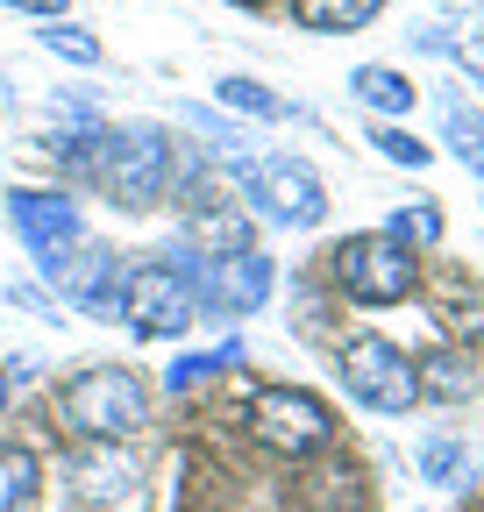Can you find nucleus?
<instances>
[{"mask_svg": "<svg viewBox=\"0 0 484 512\" xmlns=\"http://www.w3.org/2000/svg\"><path fill=\"white\" fill-rule=\"evenodd\" d=\"M235 356H242V342H221V349H207V356H186V363H171V370H164V384H171V392H186V384H200V377L228 370Z\"/></svg>", "mask_w": 484, "mask_h": 512, "instance_id": "a211bd4d", "label": "nucleus"}, {"mask_svg": "<svg viewBox=\"0 0 484 512\" xmlns=\"http://www.w3.org/2000/svg\"><path fill=\"white\" fill-rule=\"evenodd\" d=\"M193 242H200L207 256H235V249H250V221H242L235 207H207V214L193 221Z\"/></svg>", "mask_w": 484, "mask_h": 512, "instance_id": "4468645a", "label": "nucleus"}, {"mask_svg": "<svg viewBox=\"0 0 484 512\" xmlns=\"http://www.w3.org/2000/svg\"><path fill=\"white\" fill-rule=\"evenodd\" d=\"M449 150H456V164H470V171L484 178V114L449 107Z\"/></svg>", "mask_w": 484, "mask_h": 512, "instance_id": "f3484780", "label": "nucleus"}, {"mask_svg": "<svg viewBox=\"0 0 484 512\" xmlns=\"http://www.w3.org/2000/svg\"><path fill=\"white\" fill-rule=\"evenodd\" d=\"M0 413H8V370H0Z\"/></svg>", "mask_w": 484, "mask_h": 512, "instance_id": "393cba45", "label": "nucleus"}, {"mask_svg": "<svg viewBox=\"0 0 484 512\" xmlns=\"http://www.w3.org/2000/svg\"><path fill=\"white\" fill-rule=\"evenodd\" d=\"M342 377H349V392L363 406H378V413H406L420 399V377H413L406 349H392L385 335H349L342 342Z\"/></svg>", "mask_w": 484, "mask_h": 512, "instance_id": "423d86ee", "label": "nucleus"}, {"mask_svg": "<svg viewBox=\"0 0 484 512\" xmlns=\"http://www.w3.org/2000/svg\"><path fill=\"white\" fill-rule=\"evenodd\" d=\"M378 8H385V0H292V15L307 22V29H328V36L378 22Z\"/></svg>", "mask_w": 484, "mask_h": 512, "instance_id": "9b49d317", "label": "nucleus"}, {"mask_svg": "<svg viewBox=\"0 0 484 512\" xmlns=\"http://www.w3.org/2000/svg\"><path fill=\"white\" fill-rule=\"evenodd\" d=\"M72 491L79 498H121V491H136V463L121 456V441H86L79 456L65 463Z\"/></svg>", "mask_w": 484, "mask_h": 512, "instance_id": "1a4fd4ad", "label": "nucleus"}, {"mask_svg": "<svg viewBox=\"0 0 484 512\" xmlns=\"http://www.w3.org/2000/svg\"><path fill=\"white\" fill-rule=\"evenodd\" d=\"M93 178L114 192V207H150L164 178H171V150L157 128H129V136H100V164Z\"/></svg>", "mask_w": 484, "mask_h": 512, "instance_id": "7ed1b4c3", "label": "nucleus"}, {"mask_svg": "<svg viewBox=\"0 0 484 512\" xmlns=\"http://www.w3.org/2000/svg\"><path fill=\"white\" fill-rule=\"evenodd\" d=\"M15 221H22V235L50 256V264H57L65 242L79 235V214H72L65 200H50V192H15Z\"/></svg>", "mask_w": 484, "mask_h": 512, "instance_id": "9d476101", "label": "nucleus"}, {"mask_svg": "<svg viewBox=\"0 0 484 512\" xmlns=\"http://www.w3.org/2000/svg\"><path fill=\"white\" fill-rule=\"evenodd\" d=\"M36 484H43V470H36L29 448H0V512H29Z\"/></svg>", "mask_w": 484, "mask_h": 512, "instance_id": "ddd939ff", "label": "nucleus"}, {"mask_svg": "<svg viewBox=\"0 0 484 512\" xmlns=\"http://www.w3.org/2000/svg\"><path fill=\"white\" fill-rule=\"evenodd\" d=\"M235 8H257V0H235Z\"/></svg>", "mask_w": 484, "mask_h": 512, "instance_id": "a878e982", "label": "nucleus"}, {"mask_svg": "<svg viewBox=\"0 0 484 512\" xmlns=\"http://www.w3.org/2000/svg\"><path fill=\"white\" fill-rule=\"evenodd\" d=\"M371 143H378V150H385L392 164H406V171H420V164H428V143H413V136H406V128H378V136H371Z\"/></svg>", "mask_w": 484, "mask_h": 512, "instance_id": "412c9836", "label": "nucleus"}, {"mask_svg": "<svg viewBox=\"0 0 484 512\" xmlns=\"http://www.w3.org/2000/svg\"><path fill=\"white\" fill-rule=\"evenodd\" d=\"M43 50H57V57H72V64H100V43H93L86 29H72L65 15H57V29H43Z\"/></svg>", "mask_w": 484, "mask_h": 512, "instance_id": "aec40b11", "label": "nucleus"}, {"mask_svg": "<svg viewBox=\"0 0 484 512\" xmlns=\"http://www.w3.org/2000/svg\"><path fill=\"white\" fill-rule=\"evenodd\" d=\"M0 8H22V15H43V22H57V15H65V0H0Z\"/></svg>", "mask_w": 484, "mask_h": 512, "instance_id": "b1692460", "label": "nucleus"}, {"mask_svg": "<svg viewBox=\"0 0 484 512\" xmlns=\"http://www.w3.org/2000/svg\"><path fill=\"white\" fill-rule=\"evenodd\" d=\"M349 93L363 107H378V114H406L413 107V86H406V72H392V64H363V72L349 79Z\"/></svg>", "mask_w": 484, "mask_h": 512, "instance_id": "f8f14e48", "label": "nucleus"}, {"mask_svg": "<svg viewBox=\"0 0 484 512\" xmlns=\"http://www.w3.org/2000/svg\"><path fill=\"white\" fill-rule=\"evenodd\" d=\"M420 470H428L435 484H449V477L463 470V448H456V441H428V448H420Z\"/></svg>", "mask_w": 484, "mask_h": 512, "instance_id": "4be33fe9", "label": "nucleus"}, {"mask_svg": "<svg viewBox=\"0 0 484 512\" xmlns=\"http://www.w3.org/2000/svg\"><path fill=\"white\" fill-rule=\"evenodd\" d=\"M221 100H228V107H242V114H257V121H278V114H285V100H278V93H264L257 79H221Z\"/></svg>", "mask_w": 484, "mask_h": 512, "instance_id": "6ab92c4d", "label": "nucleus"}, {"mask_svg": "<svg viewBox=\"0 0 484 512\" xmlns=\"http://www.w3.org/2000/svg\"><path fill=\"white\" fill-rule=\"evenodd\" d=\"M235 178H242V192L250 200H264L278 221H292V228H321V214H328V192H321V178L307 171V164H292V157H271V164H235Z\"/></svg>", "mask_w": 484, "mask_h": 512, "instance_id": "0eeeda50", "label": "nucleus"}, {"mask_svg": "<svg viewBox=\"0 0 484 512\" xmlns=\"http://www.w3.org/2000/svg\"><path fill=\"white\" fill-rule=\"evenodd\" d=\"M335 278L363 306H392L413 285V249L392 235H349V242H335Z\"/></svg>", "mask_w": 484, "mask_h": 512, "instance_id": "39448f33", "label": "nucleus"}, {"mask_svg": "<svg viewBox=\"0 0 484 512\" xmlns=\"http://www.w3.org/2000/svg\"><path fill=\"white\" fill-rule=\"evenodd\" d=\"M65 420L86 441H129L136 427H150V392L136 370H86L65 384Z\"/></svg>", "mask_w": 484, "mask_h": 512, "instance_id": "f257e3e1", "label": "nucleus"}, {"mask_svg": "<svg viewBox=\"0 0 484 512\" xmlns=\"http://www.w3.org/2000/svg\"><path fill=\"white\" fill-rule=\"evenodd\" d=\"M456 64H463V72L484 86V22H470L463 36H456Z\"/></svg>", "mask_w": 484, "mask_h": 512, "instance_id": "5701e85b", "label": "nucleus"}, {"mask_svg": "<svg viewBox=\"0 0 484 512\" xmlns=\"http://www.w3.org/2000/svg\"><path fill=\"white\" fill-rule=\"evenodd\" d=\"M250 434L271 448V456H321L328 448V434H335V420H328V406L314 399V392H257L250 399Z\"/></svg>", "mask_w": 484, "mask_h": 512, "instance_id": "20e7f679", "label": "nucleus"}, {"mask_svg": "<svg viewBox=\"0 0 484 512\" xmlns=\"http://www.w3.org/2000/svg\"><path fill=\"white\" fill-rule=\"evenodd\" d=\"M271 292V264L257 249H235V256H207V278H200V299L221 306V313H257Z\"/></svg>", "mask_w": 484, "mask_h": 512, "instance_id": "6e6552de", "label": "nucleus"}, {"mask_svg": "<svg viewBox=\"0 0 484 512\" xmlns=\"http://www.w3.org/2000/svg\"><path fill=\"white\" fill-rule=\"evenodd\" d=\"M385 235L406 242V249H435V242H442V214H435L428 200H420V207H399V214L385 221Z\"/></svg>", "mask_w": 484, "mask_h": 512, "instance_id": "dca6fc26", "label": "nucleus"}, {"mask_svg": "<svg viewBox=\"0 0 484 512\" xmlns=\"http://www.w3.org/2000/svg\"><path fill=\"white\" fill-rule=\"evenodd\" d=\"M413 377H420V399H463V384H470V370H463L456 349H442V356H428V363H413Z\"/></svg>", "mask_w": 484, "mask_h": 512, "instance_id": "2eb2a0df", "label": "nucleus"}, {"mask_svg": "<svg viewBox=\"0 0 484 512\" xmlns=\"http://www.w3.org/2000/svg\"><path fill=\"white\" fill-rule=\"evenodd\" d=\"M114 313H129L136 335H186L200 320V292H193V278L178 264H136L129 278H121Z\"/></svg>", "mask_w": 484, "mask_h": 512, "instance_id": "f03ea898", "label": "nucleus"}]
</instances>
